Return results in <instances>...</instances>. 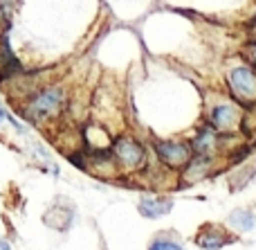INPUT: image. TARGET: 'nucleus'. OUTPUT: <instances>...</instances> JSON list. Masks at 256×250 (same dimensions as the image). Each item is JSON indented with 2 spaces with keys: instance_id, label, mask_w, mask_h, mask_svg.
Instances as JSON below:
<instances>
[{
  "instance_id": "nucleus-8",
  "label": "nucleus",
  "mask_w": 256,
  "mask_h": 250,
  "mask_svg": "<svg viewBox=\"0 0 256 250\" xmlns=\"http://www.w3.org/2000/svg\"><path fill=\"white\" fill-rule=\"evenodd\" d=\"M218 131L214 126H204V129L198 131L196 140L191 142V149H194L196 156H212V151L216 149L218 144Z\"/></svg>"
},
{
  "instance_id": "nucleus-5",
  "label": "nucleus",
  "mask_w": 256,
  "mask_h": 250,
  "mask_svg": "<svg viewBox=\"0 0 256 250\" xmlns=\"http://www.w3.org/2000/svg\"><path fill=\"white\" fill-rule=\"evenodd\" d=\"M112 151H115V158L120 160V165L126 167V169H140L146 162L144 147H142L137 140L128 138V135L117 138L115 142H112Z\"/></svg>"
},
{
  "instance_id": "nucleus-7",
  "label": "nucleus",
  "mask_w": 256,
  "mask_h": 250,
  "mask_svg": "<svg viewBox=\"0 0 256 250\" xmlns=\"http://www.w3.org/2000/svg\"><path fill=\"white\" fill-rule=\"evenodd\" d=\"M137 207H140V214L146 219H160V216H166L171 212L173 201L164 196H144Z\"/></svg>"
},
{
  "instance_id": "nucleus-3",
  "label": "nucleus",
  "mask_w": 256,
  "mask_h": 250,
  "mask_svg": "<svg viewBox=\"0 0 256 250\" xmlns=\"http://www.w3.org/2000/svg\"><path fill=\"white\" fill-rule=\"evenodd\" d=\"M209 122H212V126L218 133H234L243 124V111H240L238 104L232 102L216 104L212 108V113H209Z\"/></svg>"
},
{
  "instance_id": "nucleus-4",
  "label": "nucleus",
  "mask_w": 256,
  "mask_h": 250,
  "mask_svg": "<svg viewBox=\"0 0 256 250\" xmlns=\"http://www.w3.org/2000/svg\"><path fill=\"white\" fill-rule=\"evenodd\" d=\"M155 153L164 165L173 167V169H184L194 158V149L186 142H164V140H160V142H155Z\"/></svg>"
},
{
  "instance_id": "nucleus-10",
  "label": "nucleus",
  "mask_w": 256,
  "mask_h": 250,
  "mask_svg": "<svg viewBox=\"0 0 256 250\" xmlns=\"http://www.w3.org/2000/svg\"><path fill=\"white\" fill-rule=\"evenodd\" d=\"M209 169H212V156H196L189 160V165L184 167L186 171V178L189 180H200L204 178V176L209 174Z\"/></svg>"
},
{
  "instance_id": "nucleus-11",
  "label": "nucleus",
  "mask_w": 256,
  "mask_h": 250,
  "mask_svg": "<svg viewBox=\"0 0 256 250\" xmlns=\"http://www.w3.org/2000/svg\"><path fill=\"white\" fill-rule=\"evenodd\" d=\"M148 250H184V248L176 237H171V232H162L150 241Z\"/></svg>"
},
{
  "instance_id": "nucleus-14",
  "label": "nucleus",
  "mask_w": 256,
  "mask_h": 250,
  "mask_svg": "<svg viewBox=\"0 0 256 250\" xmlns=\"http://www.w3.org/2000/svg\"><path fill=\"white\" fill-rule=\"evenodd\" d=\"M4 117H7V113H4V106H2V102H0V124L4 122Z\"/></svg>"
},
{
  "instance_id": "nucleus-13",
  "label": "nucleus",
  "mask_w": 256,
  "mask_h": 250,
  "mask_svg": "<svg viewBox=\"0 0 256 250\" xmlns=\"http://www.w3.org/2000/svg\"><path fill=\"white\" fill-rule=\"evenodd\" d=\"M250 41H252V43H256V18L252 23H250Z\"/></svg>"
},
{
  "instance_id": "nucleus-6",
  "label": "nucleus",
  "mask_w": 256,
  "mask_h": 250,
  "mask_svg": "<svg viewBox=\"0 0 256 250\" xmlns=\"http://www.w3.org/2000/svg\"><path fill=\"white\" fill-rule=\"evenodd\" d=\"M232 241H234V237H230V232L218 223L202 225L200 232H198V237H196V243L204 250H218V248L227 246V243H232Z\"/></svg>"
},
{
  "instance_id": "nucleus-15",
  "label": "nucleus",
  "mask_w": 256,
  "mask_h": 250,
  "mask_svg": "<svg viewBox=\"0 0 256 250\" xmlns=\"http://www.w3.org/2000/svg\"><path fill=\"white\" fill-rule=\"evenodd\" d=\"M0 250H12V246H9L4 239H0Z\"/></svg>"
},
{
  "instance_id": "nucleus-1",
  "label": "nucleus",
  "mask_w": 256,
  "mask_h": 250,
  "mask_svg": "<svg viewBox=\"0 0 256 250\" xmlns=\"http://www.w3.org/2000/svg\"><path fill=\"white\" fill-rule=\"evenodd\" d=\"M63 104H66L63 88L61 86H50V88H43L32 97L30 106H27V117L34 122L52 120L63 111Z\"/></svg>"
},
{
  "instance_id": "nucleus-9",
  "label": "nucleus",
  "mask_w": 256,
  "mask_h": 250,
  "mask_svg": "<svg viewBox=\"0 0 256 250\" xmlns=\"http://www.w3.org/2000/svg\"><path fill=\"white\" fill-rule=\"evenodd\" d=\"M227 223H230L236 232H250V230H254V225H256V214L250 210V207H236V210L230 214Z\"/></svg>"
},
{
  "instance_id": "nucleus-2",
  "label": "nucleus",
  "mask_w": 256,
  "mask_h": 250,
  "mask_svg": "<svg viewBox=\"0 0 256 250\" xmlns=\"http://www.w3.org/2000/svg\"><path fill=\"white\" fill-rule=\"evenodd\" d=\"M227 86L236 102L243 106L256 104V68L252 66H236L227 72Z\"/></svg>"
},
{
  "instance_id": "nucleus-12",
  "label": "nucleus",
  "mask_w": 256,
  "mask_h": 250,
  "mask_svg": "<svg viewBox=\"0 0 256 250\" xmlns=\"http://www.w3.org/2000/svg\"><path fill=\"white\" fill-rule=\"evenodd\" d=\"M248 59H250V66L256 68V43H252L248 48Z\"/></svg>"
}]
</instances>
